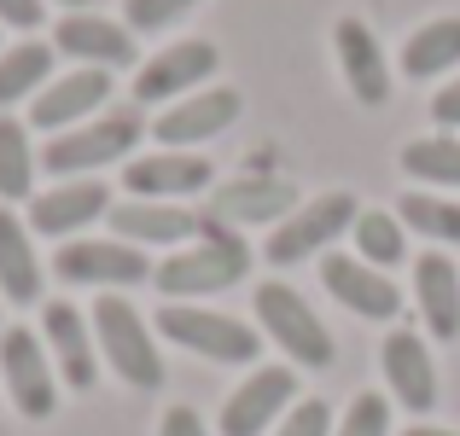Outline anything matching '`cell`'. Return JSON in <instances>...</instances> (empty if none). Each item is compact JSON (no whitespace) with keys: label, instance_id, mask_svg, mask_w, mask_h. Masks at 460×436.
Returning <instances> with one entry per match:
<instances>
[{"label":"cell","instance_id":"5bb4252c","mask_svg":"<svg viewBox=\"0 0 460 436\" xmlns=\"http://www.w3.org/2000/svg\"><path fill=\"white\" fill-rule=\"evenodd\" d=\"M321 280H326V291H332L349 314H361V320H391V314L402 309V291L385 280L379 268H367L361 257H326Z\"/></svg>","mask_w":460,"mask_h":436},{"label":"cell","instance_id":"9c48e42d","mask_svg":"<svg viewBox=\"0 0 460 436\" xmlns=\"http://www.w3.org/2000/svg\"><path fill=\"white\" fill-rule=\"evenodd\" d=\"M216 47L210 41H175V47H164L157 58H146L140 65V76H135V100L140 105H164V100H181L187 88H199L204 76H216Z\"/></svg>","mask_w":460,"mask_h":436},{"label":"cell","instance_id":"484cf974","mask_svg":"<svg viewBox=\"0 0 460 436\" xmlns=\"http://www.w3.org/2000/svg\"><path fill=\"white\" fill-rule=\"evenodd\" d=\"M35 192V145L30 128L0 117V198H30Z\"/></svg>","mask_w":460,"mask_h":436},{"label":"cell","instance_id":"d6986e66","mask_svg":"<svg viewBox=\"0 0 460 436\" xmlns=\"http://www.w3.org/2000/svg\"><path fill=\"white\" fill-rule=\"evenodd\" d=\"M385 379H391L396 402H402L408 414H431V407H438V372H431V355L414 332L385 337Z\"/></svg>","mask_w":460,"mask_h":436},{"label":"cell","instance_id":"2e32d148","mask_svg":"<svg viewBox=\"0 0 460 436\" xmlns=\"http://www.w3.org/2000/svg\"><path fill=\"white\" fill-rule=\"evenodd\" d=\"M297 210V192L274 175H251V180H234L210 198V215L222 227H251V222H286Z\"/></svg>","mask_w":460,"mask_h":436},{"label":"cell","instance_id":"1f68e13d","mask_svg":"<svg viewBox=\"0 0 460 436\" xmlns=\"http://www.w3.org/2000/svg\"><path fill=\"white\" fill-rule=\"evenodd\" d=\"M274 436H332V407H326L321 396H314V402H297Z\"/></svg>","mask_w":460,"mask_h":436},{"label":"cell","instance_id":"52a82bcc","mask_svg":"<svg viewBox=\"0 0 460 436\" xmlns=\"http://www.w3.org/2000/svg\"><path fill=\"white\" fill-rule=\"evenodd\" d=\"M356 198L349 192H326V198L304 204V210H292L280 227L269 233V262H280V268H292V262L314 257L321 245H332L344 227H356Z\"/></svg>","mask_w":460,"mask_h":436},{"label":"cell","instance_id":"e575fe53","mask_svg":"<svg viewBox=\"0 0 460 436\" xmlns=\"http://www.w3.org/2000/svg\"><path fill=\"white\" fill-rule=\"evenodd\" d=\"M431 117H438L443 128H460V76L438 93V100H431Z\"/></svg>","mask_w":460,"mask_h":436},{"label":"cell","instance_id":"277c9868","mask_svg":"<svg viewBox=\"0 0 460 436\" xmlns=\"http://www.w3.org/2000/svg\"><path fill=\"white\" fill-rule=\"evenodd\" d=\"M157 332H164L169 344L204 355V361H222V367H245V361H257V349H262V337L251 332L245 320L216 314V309H187V302L157 309Z\"/></svg>","mask_w":460,"mask_h":436},{"label":"cell","instance_id":"d6a6232c","mask_svg":"<svg viewBox=\"0 0 460 436\" xmlns=\"http://www.w3.org/2000/svg\"><path fill=\"white\" fill-rule=\"evenodd\" d=\"M157 436H210V431H204V419L192 414V407H169L164 425H157Z\"/></svg>","mask_w":460,"mask_h":436},{"label":"cell","instance_id":"9a60e30c","mask_svg":"<svg viewBox=\"0 0 460 436\" xmlns=\"http://www.w3.org/2000/svg\"><path fill=\"white\" fill-rule=\"evenodd\" d=\"M100 215H111V192H105L100 180H65V187L41 192V198L30 204V227L47 233V239H70L88 222H100Z\"/></svg>","mask_w":460,"mask_h":436},{"label":"cell","instance_id":"ac0fdd59","mask_svg":"<svg viewBox=\"0 0 460 436\" xmlns=\"http://www.w3.org/2000/svg\"><path fill=\"white\" fill-rule=\"evenodd\" d=\"M338 65H344V82L361 105L391 100V70H385V53L361 18H338Z\"/></svg>","mask_w":460,"mask_h":436},{"label":"cell","instance_id":"44dd1931","mask_svg":"<svg viewBox=\"0 0 460 436\" xmlns=\"http://www.w3.org/2000/svg\"><path fill=\"white\" fill-rule=\"evenodd\" d=\"M414 291H420V314H426L431 337H443V344H455L460 337V274L449 257H420L414 262Z\"/></svg>","mask_w":460,"mask_h":436},{"label":"cell","instance_id":"4fadbf2b","mask_svg":"<svg viewBox=\"0 0 460 436\" xmlns=\"http://www.w3.org/2000/svg\"><path fill=\"white\" fill-rule=\"evenodd\" d=\"M53 41H58L65 58H82L88 70L135 65V35H128L123 23H111V18H93V12H70V18H58Z\"/></svg>","mask_w":460,"mask_h":436},{"label":"cell","instance_id":"836d02e7","mask_svg":"<svg viewBox=\"0 0 460 436\" xmlns=\"http://www.w3.org/2000/svg\"><path fill=\"white\" fill-rule=\"evenodd\" d=\"M0 23H12V30H35V23H41V0H0Z\"/></svg>","mask_w":460,"mask_h":436},{"label":"cell","instance_id":"8fae6325","mask_svg":"<svg viewBox=\"0 0 460 436\" xmlns=\"http://www.w3.org/2000/svg\"><path fill=\"white\" fill-rule=\"evenodd\" d=\"M292 396H297V372L292 367H262V372H251V379L227 396V407H222V436H262V431L274 425V414H280Z\"/></svg>","mask_w":460,"mask_h":436},{"label":"cell","instance_id":"f1b7e54d","mask_svg":"<svg viewBox=\"0 0 460 436\" xmlns=\"http://www.w3.org/2000/svg\"><path fill=\"white\" fill-rule=\"evenodd\" d=\"M402 215H408V227H414V233L443 239V245H460V204L426 198V192H408V198H402Z\"/></svg>","mask_w":460,"mask_h":436},{"label":"cell","instance_id":"3957f363","mask_svg":"<svg viewBox=\"0 0 460 436\" xmlns=\"http://www.w3.org/2000/svg\"><path fill=\"white\" fill-rule=\"evenodd\" d=\"M93 344L105 349V361L117 367L123 384H135V390H157V384H164V355H157L146 320H140L123 297L93 302Z\"/></svg>","mask_w":460,"mask_h":436},{"label":"cell","instance_id":"4316f807","mask_svg":"<svg viewBox=\"0 0 460 436\" xmlns=\"http://www.w3.org/2000/svg\"><path fill=\"white\" fill-rule=\"evenodd\" d=\"M402 169L420 180H438V187H460V140L438 135V140H408L402 145Z\"/></svg>","mask_w":460,"mask_h":436},{"label":"cell","instance_id":"8d00e7d4","mask_svg":"<svg viewBox=\"0 0 460 436\" xmlns=\"http://www.w3.org/2000/svg\"><path fill=\"white\" fill-rule=\"evenodd\" d=\"M58 6H88V0H58Z\"/></svg>","mask_w":460,"mask_h":436},{"label":"cell","instance_id":"603a6c76","mask_svg":"<svg viewBox=\"0 0 460 436\" xmlns=\"http://www.w3.org/2000/svg\"><path fill=\"white\" fill-rule=\"evenodd\" d=\"M0 291L12 302H35L41 297V262H35V245L23 233V222L0 204Z\"/></svg>","mask_w":460,"mask_h":436},{"label":"cell","instance_id":"ffe728a7","mask_svg":"<svg viewBox=\"0 0 460 436\" xmlns=\"http://www.w3.org/2000/svg\"><path fill=\"white\" fill-rule=\"evenodd\" d=\"M41 332H47V349L58 355V372H65L70 390H93L100 355H93V337H88V326H82V314L70 309V302H47Z\"/></svg>","mask_w":460,"mask_h":436},{"label":"cell","instance_id":"7a4b0ae2","mask_svg":"<svg viewBox=\"0 0 460 436\" xmlns=\"http://www.w3.org/2000/svg\"><path fill=\"white\" fill-rule=\"evenodd\" d=\"M146 135V123H140L135 105H123V111H105L93 117V123L82 128H65V135H53V145L41 152V163L53 169V175H82V169H105L117 163V157H128Z\"/></svg>","mask_w":460,"mask_h":436},{"label":"cell","instance_id":"6da1fadb","mask_svg":"<svg viewBox=\"0 0 460 436\" xmlns=\"http://www.w3.org/2000/svg\"><path fill=\"white\" fill-rule=\"evenodd\" d=\"M251 268V250L245 239L234 233V227H222L216 215H199V245L192 250H175L169 262H157V291H164L169 302L181 297H210V291H227L239 285Z\"/></svg>","mask_w":460,"mask_h":436},{"label":"cell","instance_id":"d4e9b609","mask_svg":"<svg viewBox=\"0 0 460 436\" xmlns=\"http://www.w3.org/2000/svg\"><path fill=\"white\" fill-rule=\"evenodd\" d=\"M53 76V47L41 41H18L12 53H0V105H18L30 100L41 82Z\"/></svg>","mask_w":460,"mask_h":436},{"label":"cell","instance_id":"83f0119b","mask_svg":"<svg viewBox=\"0 0 460 436\" xmlns=\"http://www.w3.org/2000/svg\"><path fill=\"white\" fill-rule=\"evenodd\" d=\"M349 233H356V245H361V262H373V268H391V262L408 257L402 222H396V215H385V210H361Z\"/></svg>","mask_w":460,"mask_h":436},{"label":"cell","instance_id":"4dcf8cb0","mask_svg":"<svg viewBox=\"0 0 460 436\" xmlns=\"http://www.w3.org/2000/svg\"><path fill=\"white\" fill-rule=\"evenodd\" d=\"M192 6H199V0H128V35L135 30H169V23Z\"/></svg>","mask_w":460,"mask_h":436},{"label":"cell","instance_id":"cb8c5ba5","mask_svg":"<svg viewBox=\"0 0 460 436\" xmlns=\"http://www.w3.org/2000/svg\"><path fill=\"white\" fill-rule=\"evenodd\" d=\"M460 65V18H438L426 30H414V41L402 47V70L408 76H438V70Z\"/></svg>","mask_w":460,"mask_h":436},{"label":"cell","instance_id":"8992f818","mask_svg":"<svg viewBox=\"0 0 460 436\" xmlns=\"http://www.w3.org/2000/svg\"><path fill=\"white\" fill-rule=\"evenodd\" d=\"M0 379H6L12 407H18L23 419H47V414L58 407L53 361H47L41 337H35V332H23V326L0 332Z\"/></svg>","mask_w":460,"mask_h":436},{"label":"cell","instance_id":"ba28073f","mask_svg":"<svg viewBox=\"0 0 460 436\" xmlns=\"http://www.w3.org/2000/svg\"><path fill=\"white\" fill-rule=\"evenodd\" d=\"M53 268L70 285H140V280H152V262L135 245H123V239H76V245H58Z\"/></svg>","mask_w":460,"mask_h":436},{"label":"cell","instance_id":"7c38bea8","mask_svg":"<svg viewBox=\"0 0 460 436\" xmlns=\"http://www.w3.org/2000/svg\"><path fill=\"white\" fill-rule=\"evenodd\" d=\"M234 123H239V93L234 88H204V93H192V100L169 105L152 123V135L164 140L169 152H181V145H199V140L222 135V128H234Z\"/></svg>","mask_w":460,"mask_h":436},{"label":"cell","instance_id":"7402d4cb","mask_svg":"<svg viewBox=\"0 0 460 436\" xmlns=\"http://www.w3.org/2000/svg\"><path fill=\"white\" fill-rule=\"evenodd\" d=\"M111 227H117L123 245H181V239L199 233V215L175 210V204L135 198V204H117L111 210Z\"/></svg>","mask_w":460,"mask_h":436},{"label":"cell","instance_id":"f546056e","mask_svg":"<svg viewBox=\"0 0 460 436\" xmlns=\"http://www.w3.org/2000/svg\"><path fill=\"white\" fill-rule=\"evenodd\" d=\"M338 436H391V402L385 396H356Z\"/></svg>","mask_w":460,"mask_h":436},{"label":"cell","instance_id":"30bf717a","mask_svg":"<svg viewBox=\"0 0 460 436\" xmlns=\"http://www.w3.org/2000/svg\"><path fill=\"white\" fill-rule=\"evenodd\" d=\"M111 100V70H70V76L47 82L41 93H35V111L30 123L35 128H53V135H65V128H82V117H93L100 105Z\"/></svg>","mask_w":460,"mask_h":436},{"label":"cell","instance_id":"5b68a950","mask_svg":"<svg viewBox=\"0 0 460 436\" xmlns=\"http://www.w3.org/2000/svg\"><path fill=\"white\" fill-rule=\"evenodd\" d=\"M257 320L292 361H304V367H332V337H326V326L314 320V309L292 285H280V280L257 285Z\"/></svg>","mask_w":460,"mask_h":436},{"label":"cell","instance_id":"e0dca14e","mask_svg":"<svg viewBox=\"0 0 460 436\" xmlns=\"http://www.w3.org/2000/svg\"><path fill=\"white\" fill-rule=\"evenodd\" d=\"M128 192L135 198H187V192H204L210 187V163L192 152H152V157H135V163L123 169Z\"/></svg>","mask_w":460,"mask_h":436},{"label":"cell","instance_id":"d590c367","mask_svg":"<svg viewBox=\"0 0 460 436\" xmlns=\"http://www.w3.org/2000/svg\"><path fill=\"white\" fill-rule=\"evenodd\" d=\"M402 436H455V431H438V425H420V431H402Z\"/></svg>","mask_w":460,"mask_h":436}]
</instances>
